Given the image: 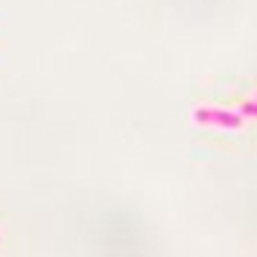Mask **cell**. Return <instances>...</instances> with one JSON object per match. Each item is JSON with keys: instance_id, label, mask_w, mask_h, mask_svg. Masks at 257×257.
I'll return each instance as SVG.
<instances>
[{"instance_id": "1", "label": "cell", "mask_w": 257, "mask_h": 257, "mask_svg": "<svg viewBox=\"0 0 257 257\" xmlns=\"http://www.w3.org/2000/svg\"><path fill=\"white\" fill-rule=\"evenodd\" d=\"M190 121L196 126H208V128H229V132H239L244 126L242 113L234 111H221V108H206V105H196L190 111Z\"/></svg>"}, {"instance_id": "2", "label": "cell", "mask_w": 257, "mask_h": 257, "mask_svg": "<svg viewBox=\"0 0 257 257\" xmlns=\"http://www.w3.org/2000/svg\"><path fill=\"white\" fill-rule=\"evenodd\" d=\"M242 116H252V118H257V100H247V103H242Z\"/></svg>"}]
</instances>
